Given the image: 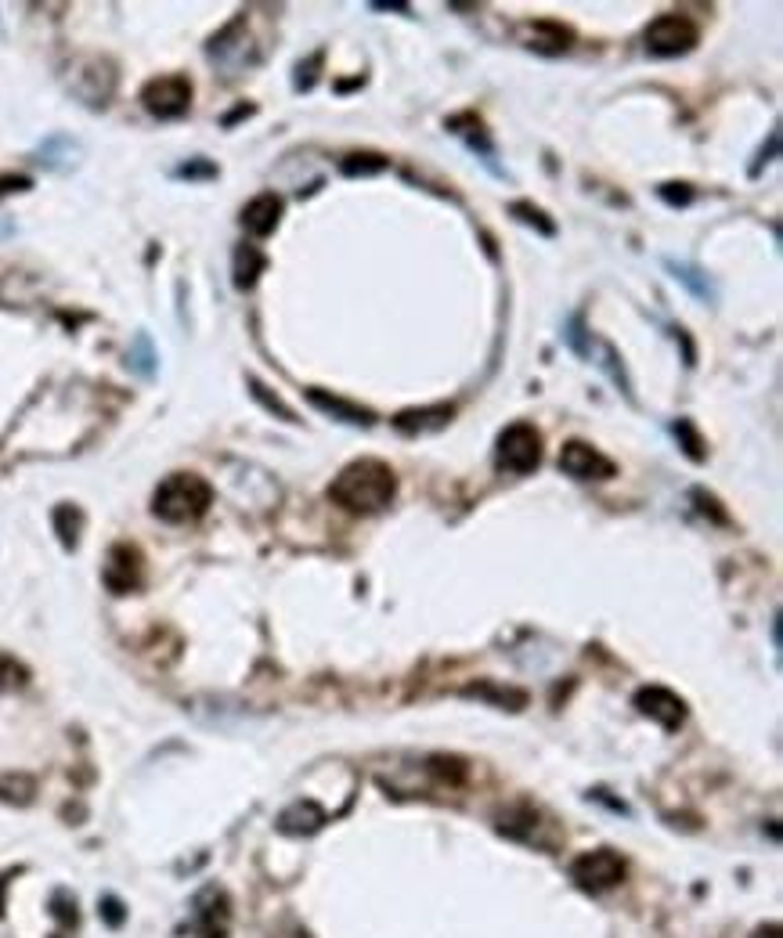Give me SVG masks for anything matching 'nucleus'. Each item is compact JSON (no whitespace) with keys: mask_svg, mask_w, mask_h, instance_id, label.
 <instances>
[{"mask_svg":"<svg viewBox=\"0 0 783 938\" xmlns=\"http://www.w3.org/2000/svg\"><path fill=\"white\" fill-rule=\"evenodd\" d=\"M55 531H58V542L73 553L80 545V531H84V509L73 505V502H62L55 509Z\"/></svg>","mask_w":783,"mask_h":938,"instance_id":"21","label":"nucleus"},{"mask_svg":"<svg viewBox=\"0 0 783 938\" xmlns=\"http://www.w3.org/2000/svg\"><path fill=\"white\" fill-rule=\"evenodd\" d=\"M62 80H66V91L73 94L76 101H84L87 108H105L112 101V94H116V80L119 76H116V66L108 58L80 55V58H73L66 66Z\"/></svg>","mask_w":783,"mask_h":938,"instance_id":"4","label":"nucleus"},{"mask_svg":"<svg viewBox=\"0 0 783 938\" xmlns=\"http://www.w3.org/2000/svg\"><path fill=\"white\" fill-rule=\"evenodd\" d=\"M452 415H455V408H452V404L408 408V412H401V415L393 419V426H397L401 433H437V430H444V426L452 423Z\"/></svg>","mask_w":783,"mask_h":938,"instance_id":"17","label":"nucleus"},{"mask_svg":"<svg viewBox=\"0 0 783 938\" xmlns=\"http://www.w3.org/2000/svg\"><path fill=\"white\" fill-rule=\"evenodd\" d=\"M29 682V668L22 660H15L11 654H0V693L22 689Z\"/></svg>","mask_w":783,"mask_h":938,"instance_id":"27","label":"nucleus"},{"mask_svg":"<svg viewBox=\"0 0 783 938\" xmlns=\"http://www.w3.org/2000/svg\"><path fill=\"white\" fill-rule=\"evenodd\" d=\"M632 704H636L639 715H646L650 722H657V726L668 729V733H676L686 722V700L679 693L665 689V686H643Z\"/></svg>","mask_w":783,"mask_h":938,"instance_id":"10","label":"nucleus"},{"mask_svg":"<svg viewBox=\"0 0 783 938\" xmlns=\"http://www.w3.org/2000/svg\"><path fill=\"white\" fill-rule=\"evenodd\" d=\"M196 917H198V935L202 938H224L228 935V921H231V910H228V895L209 888L202 892L196 902Z\"/></svg>","mask_w":783,"mask_h":938,"instance_id":"15","label":"nucleus"},{"mask_svg":"<svg viewBox=\"0 0 783 938\" xmlns=\"http://www.w3.org/2000/svg\"><path fill=\"white\" fill-rule=\"evenodd\" d=\"M264 268H268V260H264V253L257 246H249V242L235 246V257H231V281H235V289H253L257 279L264 275Z\"/></svg>","mask_w":783,"mask_h":938,"instance_id":"19","label":"nucleus"},{"mask_svg":"<svg viewBox=\"0 0 783 938\" xmlns=\"http://www.w3.org/2000/svg\"><path fill=\"white\" fill-rule=\"evenodd\" d=\"M4 235H15V224H11V220H0V239H4Z\"/></svg>","mask_w":783,"mask_h":938,"instance_id":"38","label":"nucleus"},{"mask_svg":"<svg viewBox=\"0 0 783 938\" xmlns=\"http://www.w3.org/2000/svg\"><path fill=\"white\" fill-rule=\"evenodd\" d=\"M542 463V433L531 423H509L494 441V466L505 473H534Z\"/></svg>","mask_w":783,"mask_h":938,"instance_id":"5","label":"nucleus"},{"mask_svg":"<svg viewBox=\"0 0 783 938\" xmlns=\"http://www.w3.org/2000/svg\"><path fill=\"white\" fill-rule=\"evenodd\" d=\"M101 581L108 592L116 596H127V592H137L141 581H145V556L137 553V545H112L108 549V560H105V570H101Z\"/></svg>","mask_w":783,"mask_h":938,"instance_id":"9","label":"nucleus"},{"mask_svg":"<svg viewBox=\"0 0 783 938\" xmlns=\"http://www.w3.org/2000/svg\"><path fill=\"white\" fill-rule=\"evenodd\" d=\"M657 195H661L668 206H689V202H693V188L683 185V181H679V185H676V181L661 185V188H657Z\"/></svg>","mask_w":783,"mask_h":938,"instance_id":"31","label":"nucleus"},{"mask_svg":"<svg viewBox=\"0 0 783 938\" xmlns=\"http://www.w3.org/2000/svg\"><path fill=\"white\" fill-rule=\"evenodd\" d=\"M470 697H484V700H498V704H513V711L524 704V693H516V689H491V686H470L466 689Z\"/></svg>","mask_w":783,"mask_h":938,"instance_id":"30","label":"nucleus"},{"mask_svg":"<svg viewBox=\"0 0 783 938\" xmlns=\"http://www.w3.org/2000/svg\"><path fill=\"white\" fill-rule=\"evenodd\" d=\"M127 369L141 379H152L159 372V354H156V343L148 332H134V340L127 347Z\"/></svg>","mask_w":783,"mask_h":938,"instance_id":"20","label":"nucleus"},{"mask_svg":"<svg viewBox=\"0 0 783 938\" xmlns=\"http://www.w3.org/2000/svg\"><path fill=\"white\" fill-rule=\"evenodd\" d=\"M321 823H325V812H321V805L310 801V798L293 801V805L279 816V831H282V834H314Z\"/></svg>","mask_w":783,"mask_h":938,"instance_id":"18","label":"nucleus"},{"mask_svg":"<svg viewBox=\"0 0 783 938\" xmlns=\"http://www.w3.org/2000/svg\"><path fill=\"white\" fill-rule=\"evenodd\" d=\"M141 105H145V112L156 116V119H178V116H185L188 105H192V84H188V76H181V73L156 76V80H148V84L141 87Z\"/></svg>","mask_w":783,"mask_h":938,"instance_id":"7","label":"nucleus"},{"mask_svg":"<svg viewBox=\"0 0 783 938\" xmlns=\"http://www.w3.org/2000/svg\"><path fill=\"white\" fill-rule=\"evenodd\" d=\"M242 228L249 231V235H271L275 228H279V220H282V199L275 195V191H260L257 199H249L246 206H242Z\"/></svg>","mask_w":783,"mask_h":938,"instance_id":"14","label":"nucleus"},{"mask_svg":"<svg viewBox=\"0 0 783 938\" xmlns=\"http://www.w3.org/2000/svg\"><path fill=\"white\" fill-rule=\"evenodd\" d=\"M33 181L25 178V174H4L0 178V195H11V191H29Z\"/></svg>","mask_w":783,"mask_h":938,"instance_id":"34","label":"nucleus"},{"mask_svg":"<svg viewBox=\"0 0 783 938\" xmlns=\"http://www.w3.org/2000/svg\"><path fill=\"white\" fill-rule=\"evenodd\" d=\"M755 938H780V924H766V928H758Z\"/></svg>","mask_w":783,"mask_h":938,"instance_id":"37","label":"nucleus"},{"mask_svg":"<svg viewBox=\"0 0 783 938\" xmlns=\"http://www.w3.org/2000/svg\"><path fill=\"white\" fill-rule=\"evenodd\" d=\"M560 469L575 480H610L617 466L585 441H567L564 452H560Z\"/></svg>","mask_w":783,"mask_h":938,"instance_id":"11","label":"nucleus"},{"mask_svg":"<svg viewBox=\"0 0 783 938\" xmlns=\"http://www.w3.org/2000/svg\"><path fill=\"white\" fill-rule=\"evenodd\" d=\"M209 502L213 487L198 473H170L152 494V513L163 524H196L206 516Z\"/></svg>","mask_w":783,"mask_h":938,"instance_id":"2","label":"nucleus"},{"mask_svg":"<svg viewBox=\"0 0 783 938\" xmlns=\"http://www.w3.org/2000/svg\"><path fill=\"white\" fill-rule=\"evenodd\" d=\"M571 881H578V888H585V892H606L625 881V859L610 848L582 851L571 862Z\"/></svg>","mask_w":783,"mask_h":938,"instance_id":"8","label":"nucleus"},{"mask_svg":"<svg viewBox=\"0 0 783 938\" xmlns=\"http://www.w3.org/2000/svg\"><path fill=\"white\" fill-rule=\"evenodd\" d=\"M509 213H513L520 224L538 228L545 239H553V235H556V224L545 217V209H538V206H531V202H513V206H509Z\"/></svg>","mask_w":783,"mask_h":938,"instance_id":"25","label":"nucleus"},{"mask_svg":"<svg viewBox=\"0 0 783 938\" xmlns=\"http://www.w3.org/2000/svg\"><path fill=\"white\" fill-rule=\"evenodd\" d=\"M249 393H253V397H257V401H260V404H264L268 412H275L279 419H286V423H296L293 408H286V404H282V401H279L275 393H268V386H264L260 379H249Z\"/></svg>","mask_w":783,"mask_h":938,"instance_id":"28","label":"nucleus"},{"mask_svg":"<svg viewBox=\"0 0 783 938\" xmlns=\"http://www.w3.org/2000/svg\"><path fill=\"white\" fill-rule=\"evenodd\" d=\"M84 145L73 138V134H51V138H44L40 141V148H36V163L44 167V170H51V174H73L80 163H84Z\"/></svg>","mask_w":783,"mask_h":938,"instance_id":"12","label":"nucleus"},{"mask_svg":"<svg viewBox=\"0 0 783 938\" xmlns=\"http://www.w3.org/2000/svg\"><path fill=\"white\" fill-rule=\"evenodd\" d=\"M524 44L538 55H564L571 44H575V33L564 25V22H553V18H538V22H527L524 29Z\"/></svg>","mask_w":783,"mask_h":938,"instance_id":"13","label":"nucleus"},{"mask_svg":"<svg viewBox=\"0 0 783 938\" xmlns=\"http://www.w3.org/2000/svg\"><path fill=\"white\" fill-rule=\"evenodd\" d=\"M101 910H105V921H108V924H119V921H123V906H119L116 899H105Z\"/></svg>","mask_w":783,"mask_h":938,"instance_id":"36","label":"nucleus"},{"mask_svg":"<svg viewBox=\"0 0 783 938\" xmlns=\"http://www.w3.org/2000/svg\"><path fill=\"white\" fill-rule=\"evenodd\" d=\"M520 816H524V823L531 827V820H534L538 812H534V809H524ZM502 831H505L509 838H516V834H520V831H516V816H513V812H509V816H502ZM524 841H531V834H524ZM534 844H542V838H538V831H534Z\"/></svg>","mask_w":783,"mask_h":938,"instance_id":"32","label":"nucleus"},{"mask_svg":"<svg viewBox=\"0 0 783 938\" xmlns=\"http://www.w3.org/2000/svg\"><path fill=\"white\" fill-rule=\"evenodd\" d=\"M668 271H672V279L676 281H683L686 289L697 296V300H704V303H711L715 300V285L707 281V275L704 271H697V268H689V264H676V260H668L665 264Z\"/></svg>","mask_w":783,"mask_h":938,"instance_id":"23","label":"nucleus"},{"mask_svg":"<svg viewBox=\"0 0 783 938\" xmlns=\"http://www.w3.org/2000/svg\"><path fill=\"white\" fill-rule=\"evenodd\" d=\"M174 178H181V181H209V178H217V167L209 163V159H188V163H181L178 170H174Z\"/></svg>","mask_w":783,"mask_h":938,"instance_id":"29","label":"nucleus"},{"mask_svg":"<svg viewBox=\"0 0 783 938\" xmlns=\"http://www.w3.org/2000/svg\"><path fill=\"white\" fill-rule=\"evenodd\" d=\"M693 502H700V513H715V520H718V524H726V513H722V509H715L718 502H715L711 494H704V491H693Z\"/></svg>","mask_w":783,"mask_h":938,"instance_id":"35","label":"nucleus"},{"mask_svg":"<svg viewBox=\"0 0 783 938\" xmlns=\"http://www.w3.org/2000/svg\"><path fill=\"white\" fill-rule=\"evenodd\" d=\"M307 401H310L318 412H325V415H332V419H340V423H351V426H372V423H376L372 408H361V404L343 401V397L325 393V390H307Z\"/></svg>","mask_w":783,"mask_h":938,"instance_id":"16","label":"nucleus"},{"mask_svg":"<svg viewBox=\"0 0 783 938\" xmlns=\"http://www.w3.org/2000/svg\"><path fill=\"white\" fill-rule=\"evenodd\" d=\"M397 494V476L383 459H358L351 466H343L336 473V480L329 484V498L358 516L380 513L387 509Z\"/></svg>","mask_w":783,"mask_h":938,"instance_id":"1","label":"nucleus"},{"mask_svg":"<svg viewBox=\"0 0 783 938\" xmlns=\"http://www.w3.org/2000/svg\"><path fill=\"white\" fill-rule=\"evenodd\" d=\"M206 58H209L224 76H239V73L253 69V66L264 58V51H260V44H257L253 33H249V18L239 15V18H231L217 36H209Z\"/></svg>","mask_w":783,"mask_h":938,"instance_id":"3","label":"nucleus"},{"mask_svg":"<svg viewBox=\"0 0 783 938\" xmlns=\"http://www.w3.org/2000/svg\"><path fill=\"white\" fill-rule=\"evenodd\" d=\"M643 40H646V51H650L654 58H679V55L697 47L700 29H697V22H693L689 15L672 11V15H657V18L646 25Z\"/></svg>","mask_w":783,"mask_h":938,"instance_id":"6","label":"nucleus"},{"mask_svg":"<svg viewBox=\"0 0 783 938\" xmlns=\"http://www.w3.org/2000/svg\"><path fill=\"white\" fill-rule=\"evenodd\" d=\"M777 148H780V130H773V134H769V145L755 156V163H751V178H758V174H762V167H766V163H773Z\"/></svg>","mask_w":783,"mask_h":938,"instance_id":"33","label":"nucleus"},{"mask_svg":"<svg viewBox=\"0 0 783 938\" xmlns=\"http://www.w3.org/2000/svg\"><path fill=\"white\" fill-rule=\"evenodd\" d=\"M383 170H387V156H380V152H351L343 159L347 178H372V174H383Z\"/></svg>","mask_w":783,"mask_h":938,"instance_id":"24","label":"nucleus"},{"mask_svg":"<svg viewBox=\"0 0 783 938\" xmlns=\"http://www.w3.org/2000/svg\"><path fill=\"white\" fill-rule=\"evenodd\" d=\"M672 430H676V437H679V444H683L686 459H693V463H704V459H707V452H704L707 444H704V437L697 433V426H693L689 419H679Z\"/></svg>","mask_w":783,"mask_h":938,"instance_id":"26","label":"nucleus"},{"mask_svg":"<svg viewBox=\"0 0 783 938\" xmlns=\"http://www.w3.org/2000/svg\"><path fill=\"white\" fill-rule=\"evenodd\" d=\"M36 798V780L29 772H0V801L29 805Z\"/></svg>","mask_w":783,"mask_h":938,"instance_id":"22","label":"nucleus"}]
</instances>
